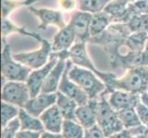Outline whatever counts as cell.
<instances>
[{
  "instance_id": "cell-11",
  "label": "cell",
  "mask_w": 148,
  "mask_h": 138,
  "mask_svg": "<svg viewBox=\"0 0 148 138\" xmlns=\"http://www.w3.org/2000/svg\"><path fill=\"white\" fill-rule=\"evenodd\" d=\"M141 94L131 93L123 90H112L110 92L109 103L117 112L122 111L136 108V106L141 103Z\"/></svg>"
},
{
  "instance_id": "cell-4",
  "label": "cell",
  "mask_w": 148,
  "mask_h": 138,
  "mask_svg": "<svg viewBox=\"0 0 148 138\" xmlns=\"http://www.w3.org/2000/svg\"><path fill=\"white\" fill-rule=\"evenodd\" d=\"M97 124L108 138L124 130L119 113L110 105L109 101L106 100L105 93L101 95L100 100L98 102Z\"/></svg>"
},
{
  "instance_id": "cell-2",
  "label": "cell",
  "mask_w": 148,
  "mask_h": 138,
  "mask_svg": "<svg viewBox=\"0 0 148 138\" xmlns=\"http://www.w3.org/2000/svg\"><path fill=\"white\" fill-rule=\"evenodd\" d=\"M68 75L69 78L86 92L89 100H97L107 89L106 84L89 69L73 65Z\"/></svg>"
},
{
  "instance_id": "cell-29",
  "label": "cell",
  "mask_w": 148,
  "mask_h": 138,
  "mask_svg": "<svg viewBox=\"0 0 148 138\" xmlns=\"http://www.w3.org/2000/svg\"><path fill=\"white\" fill-rule=\"evenodd\" d=\"M19 130L20 122L17 117L11 122H9L7 126L2 128L1 138H17V134Z\"/></svg>"
},
{
  "instance_id": "cell-9",
  "label": "cell",
  "mask_w": 148,
  "mask_h": 138,
  "mask_svg": "<svg viewBox=\"0 0 148 138\" xmlns=\"http://www.w3.org/2000/svg\"><path fill=\"white\" fill-rule=\"evenodd\" d=\"M73 63L70 59L67 60L66 63V67L64 70V73L63 75V78L61 79V82L59 85L58 91L63 93L66 97H68L71 100H75L79 106L84 105L89 101L88 96L86 94V92L80 88V87L75 83L74 81L69 78V70L73 66Z\"/></svg>"
},
{
  "instance_id": "cell-18",
  "label": "cell",
  "mask_w": 148,
  "mask_h": 138,
  "mask_svg": "<svg viewBox=\"0 0 148 138\" xmlns=\"http://www.w3.org/2000/svg\"><path fill=\"white\" fill-rule=\"evenodd\" d=\"M129 2L127 0H111L104 11L113 19V23H125Z\"/></svg>"
},
{
  "instance_id": "cell-7",
  "label": "cell",
  "mask_w": 148,
  "mask_h": 138,
  "mask_svg": "<svg viewBox=\"0 0 148 138\" xmlns=\"http://www.w3.org/2000/svg\"><path fill=\"white\" fill-rule=\"evenodd\" d=\"M30 98V92L26 82L7 81L2 85V101L8 102L21 109L24 108Z\"/></svg>"
},
{
  "instance_id": "cell-16",
  "label": "cell",
  "mask_w": 148,
  "mask_h": 138,
  "mask_svg": "<svg viewBox=\"0 0 148 138\" xmlns=\"http://www.w3.org/2000/svg\"><path fill=\"white\" fill-rule=\"evenodd\" d=\"M39 118L42 121L45 131L53 134L62 133L64 119L56 104L47 109Z\"/></svg>"
},
{
  "instance_id": "cell-17",
  "label": "cell",
  "mask_w": 148,
  "mask_h": 138,
  "mask_svg": "<svg viewBox=\"0 0 148 138\" xmlns=\"http://www.w3.org/2000/svg\"><path fill=\"white\" fill-rule=\"evenodd\" d=\"M76 36L73 28L67 24L64 28L59 30L53 39L52 49L53 53H60L69 51L75 43Z\"/></svg>"
},
{
  "instance_id": "cell-8",
  "label": "cell",
  "mask_w": 148,
  "mask_h": 138,
  "mask_svg": "<svg viewBox=\"0 0 148 138\" xmlns=\"http://www.w3.org/2000/svg\"><path fill=\"white\" fill-rule=\"evenodd\" d=\"M60 59V56L57 53H52L50 56L49 62L45 65L42 67H40L36 70H32L30 72L29 78L26 81V84L30 92V97L38 96L40 92H42L43 84L46 80L48 75L50 74L51 71L58 63Z\"/></svg>"
},
{
  "instance_id": "cell-21",
  "label": "cell",
  "mask_w": 148,
  "mask_h": 138,
  "mask_svg": "<svg viewBox=\"0 0 148 138\" xmlns=\"http://www.w3.org/2000/svg\"><path fill=\"white\" fill-rule=\"evenodd\" d=\"M18 118L20 122V130H27L33 132L43 133L45 131L44 126L39 117H35L21 108L19 110Z\"/></svg>"
},
{
  "instance_id": "cell-34",
  "label": "cell",
  "mask_w": 148,
  "mask_h": 138,
  "mask_svg": "<svg viewBox=\"0 0 148 138\" xmlns=\"http://www.w3.org/2000/svg\"><path fill=\"white\" fill-rule=\"evenodd\" d=\"M40 138H64L62 134H53V133H50L47 131H44L42 133V135Z\"/></svg>"
},
{
  "instance_id": "cell-28",
  "label": "cell",
  "mask_w": 148,
  "mask_h": 138,
  "mask_svg": "<svg viewBox=\"0 0 148 138\" xmlns=\"http://www.w3.org/2000/svg\"><path fill=\"white\" fill-rule=\"evenodd\" d=\"M132 33L145 32L148 33V14L136 15L126 22Z\"/></svg>"
},
{
  "instance_id": "cell-6",
  "label": "cell",
  "mask_w": 148,
  "mask_h": 138,
  "mask_svg": "<svg viewBox=\"0 0 148 138\" xmlns=\"http://www.w3.org/2000/svg\"><path fill=\"white\" fill-rule=\"evenodd\" d=\"M52 53V43L46 39H42L40 47L39 49L29 53L16 54H13V56L18 62L26 65L29 69L36 70L42 67L49 62Z\"/></svg>"
},
{
  "instance_id": "cell-14",
  "label": "cell",
  "mask_w": 148,
  "mask_h": 138,
  "mask_svg": "<svg viewBox=\"0 0 148 138\" xmlns=\"http://www.w3.org/2000/svg\"><path fill=\"white\" fill-rule=\"evenodd\" d=\"M56 93H40L38 96L30 98L23 109L35 117H40L50 107L56 104Z\"/></svg>"
},
{
  "instance_id": "cell-20",
  "label": "cell",
  "mask_w": 148,
  "mask_h": 138,
  "mask_svg": "<svg viewBox=\"0 0 148 138\" xmlns=\"http://www.w3.org/2000/svg\"><path fill=\"white\" fill-rule=\"evenodd\" d=\"M57 100H56V105L59 108L61 113H62L64 120H75V112L78 108V104L68 97H66L60 91L56 92Z\"/></svg>"
},
{
  "instance_id": "cell-33",
  "label": "cell",
  "mask_w": 148,
  "mask_h": 138,
  "mask_svg": "<svg viewBox=\"0 0 148 138\" xmlns=\"http://www.w3.org/2000/svg\"><path fill=\"white\" fill-rule=\"evenodd\" d=\"M42 133L27 131V130H19L17 134V138H40Z\"/></svg>"
},
{
  "instance_id": "cell-25",
  "label": "cell",
  "mask_w": 148,
  "mask_h": 138,
  "mask_svg": "<svg viewBox=\"0 0 148 138\" xmlns=\"http://www.w3.org/2000/svg\"><path fill=\"white\" fill-rule=\"evenodd\" d=\"M118 113L120 120L121 121L122 124H123L124 129H134L142 125L141 119L138 113H137L135 108L122 111L121 112H118Z\"/></svg>"
},
{
  "instance_id": "cell-3",
  "label": "cell",
  "mask_w": 148,
  "mask_h": 138,
  "mask_svg": "<svg viewBox=\"0 0 148 138\" xmlns=\"http://www.w3.org/2000/svg\"><path fill=\"white\" fill-rule=\"evenodd\" d=\"M3 50L1 53V75L2 79L6 81L26 82L32 69L14 58L11 53V45L6 39H2Z\"/></svg>"
},
{
  "instance_id": "cell-30",
  "label": "cell",
  "mask_w": 148,
  "mask_h": 138,
  "mask_svg": "<svg viewBox=\"0 0 148 138\" xmlns=\"http://www.w3.org/2000/svg\"><path fill=\"white\" fill-rule=\"evenodd\" d=\"M85 138H108V137L105 135L104 132L102 131L100 127L98 124H96L95 126L86 130Z\"/></svg>"
},
{
  "instance_id": "cell-24",
  "label": "cell",
  "mask_w": 148,
  "mask_h": 138,
  "mask_svg": "<svg viewBox=\"0 0 148 138\" xmlns=\"http://www.w3.org/2000/svg\"><path fill=\"white\" fill-rule=\"evenodd\" d=\"M42 0H1V18L8 19L15 9L19 8L21 7H30L32 4Z\"/></svg>"
},
{
  "instance_id": "cell-35",
  "label": "cell",
  "mask_w": 148,
  "mask_h": 138,
  "mask_svg": "<svg viewBox=\"0 0 148 138\" xmlns=\"http://www.w3.org/2000/svg\"><path fill=\"white\" fill-rule=\"evenodd\" d=\"M129 3H132V2H134V1H137V0H127Z\"/></svg>"
},
{
  "instance_id": "cell-12",
  "label": "cell",
  "mask_w": 148,
  "mask_h": 138,
  "mask_svg": "<svg viewBox=\"0 0 148 138\" xmlns=\"http://www.w3.org/2000/svg\"><path fill=\"white\" fill-rule=\"evenodd\" d=\"M60 56V59L56 65L48 75L46 80L43 84L42 89L40 93H56L58 91L61 79L63 78L64 70L66 67L68 58V51L57 53Z\"/></svg>"
},
{
  "instance_id": "cell-23",
  "label": "cell",
  "mask_w": 148,
  "mask_h": 138,
  "mask_svg": "<svg viewBox=\"0 0 148 138\" xmlns=\"http://www.w3.org/2000/svg\"><path fill=\"white\" fill-rule=\"evenodd\" d=\"M61 134L64 138H85L86 129L77 121L64 120Z\"/></svg>"
},
{
  "instance_id": "cell-27",
  "label": "cell",
  "mask_w": 148,
  "mask_h": 138,
  "mask_svg": "<svg viewBox=\"0 0 148 138\" xmlns=\"http://www.w3.org/2000/svg\"><path fill=\"white\" fill-rule=\"evenodd\" d=\"M20 108L5 101H1V126H7L9 122L17 118Z\"/></svg>"
},
{
  "instance_id": "cell-10",
  "label": "cell",
  "mask_w": 148,
  "mask_h": 138,
  "mask_svg": "<svg viewBox=\"0 0 148 138\" xmlns=\"http://www.w3.org/2000/svg\"><path fill=\"white\" fill-rule=\"evenodd\" d=\"M33 15H35L40 20V23L38 25L39 30H46L51 25L58 27L59 30L64 28L66 25L63 13L61 10L50 9V8H36L32 6L28 8Z\"/></svg>"
},
{
  "instance_id": "cell-19",
  "label": "cell",
  "mask_w": 148,
  "mask_h": 138,
  "mask_svg": "<svg viewBox=\"0 0 148 138\" xmlns=\"http://www.w3.org/2000/svg\"><path fill=\"white\" fill-rule=\"evenodd\" d=\"M112 23H113V19L105 11L92 14V19H91L89 30L90 37L92 38L102 34Z\"/></svg>"
},
{
  "instance_id": "cell-31",
  "label": "cell",
  "mask_w": 148,
  "mask_h": 138,
  "mask_svg": "<svg viewBox=\"0 0 148 138\" xmlns=\"http://www.w3.org/2000/svg\"><path fill=\"white\" fill-rule=\"evenodd\" d=\"M137 113H138L142 124L148 126V106L143 103H139L135 108Z\"/></svg>"
},
{
  "instance_id": "cell-5",
  "label": "cell",
  "mask_w": 148,
  "mask_h": 138,
  "mask_svg": "<svg viewBox=\"0 0 148 138\" xmlns=\"http://www.w3.org/2000/svg\"><path fill=\"white\" fill-rule=\"evenodd\" d=\"M68 58L72 61L74 65H75L77 66H80V67H84L93 71L106 84V86H108L116 78L114 74L101 72V71L98 70L95 67L94 64L90 60V57L88 54L86 42H75V43L68 51Z\"/></svg>"
},
{
  "instance_id": "cell-22",
  "label": "cell",
  "mask_w": 148,
  "mask_h": 138,
  "mask_svg": "<svg viewBox=\"0 0 148 138\" xmlns=\"http://www.w3.org/2000/svg\"><path fill=\"white\" fill-rule=\"evenodd\" d=\"M1 32H2V39H6L7 36H8L9 34H11L13 32H18L25 36H29L36 39L39 42L42 41V37L36 32H29L26 27H20L18 26L15 23H13L9 19H4L1 21Z\"/></svg>"
},
{
  "instance_id": "cell-1",
  "label": "cell",
  "mask_w": 148,
  "mask_h": 138,
  "mask_svg": "<svg viewBox=\"0 0 148 138\" xmlns=\"http://www.w3.org/2000/svg\"><path fill=\"white\" fill-rule=\"evenodd\" d=\"M148 89V66H138L128 71L120 78H115L107 86L105 92L123 90L131 93L144 94Z\"/></svg>"
},
{
  "instance_id": "cell-32",
  "label": "cell",
  "mask_w": 148,
  "mask_h": 138,
  "mask_svg": "<svg viewBox=\"0 0 148 138\" xmlns=\"http://www.w3.org/2000/svg\"><path fill=\"white\" fill-rule=\"evenodd\" d=\"M77 0H58L59 7L64 11H72L76 8Z\"/></svg>"
},
{
  "instance_id": "cell-15",
  "label": "cell",
  "mask_w": 148,
  "mask_h": 138,
  "mask_svg": "<svg viewBox=\"0 0 148 138\" xmlns=\"http://www.w3.org/2000/svg\"><path fill=\"white\" fill-rule=\"evenodd\" d=\"M98 100H89L88 103L78 106L75 112V120L84 128L89 129L97 124L98 116Z\"/></svg>"
},
{
  "instance_id": "cell-26",
  "label": "cell",
  "mask_w": 148,
  "mask_h": 138,
  "mask_svg": "<svg viewBox=\"0 0 148 138\" xmlns=\"http://www.w3.org/2000/svg\"><path fill=\"white\" fill-rule=\"evenodd\" d=\"M111 0H77L78 8L81 11L88 12L91 14L104 11Z\"/></svg>"
},
{
  "instance_id": "cell-13",
  "label": "cell",
  "mask_w": 148,
  "mask_h": 138,
  "mask_svg": "<svg viewBox=\"0 0 148 138\" xmlns=\"http://www.w3.org/2000/svg\"><path fill=\"white\" fill-rule=\"evenodd\" d=\"M92 14L81 10L75 11L71 16L69 25L73 28L76 36V42H89L90 40V23Z\"/></svg>"
}]
</instances>
